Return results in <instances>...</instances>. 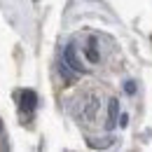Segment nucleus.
Listing matches in <instances>:
<instances>
[{
	"label": "nucleus",
	"mask_w": 152,
	"mask_h": 152,
	"mask_svg": "<svg viewBox=\"0 0 152 152\" xmlns=\"http://www.w3.org/2000/svg\"><path fill=\"white\" fill-rule=\"evenodd\" d=\"M35 103H38V96H35V91H31V89L21 91V110L33 113V110H35Z\"/></svg>",
	"instance_id": "obj_1"
},
{
	"label": "nucleus",
	"mask_w": 152,
	"mask_h": 152,
	"mask_svg": "<svg viewBox=\"0 0 152 152\" xmlns=\"http://www.w3.org/2000/svg\"><path fill=\"white\" fill-rule=\"evenodd\" d=\"M117 117H119V103H117V101L113 98V101L108 103V126H110V129H113L115 124L119 122Z\"/></svg>",
	"instance_id": "obj_2"
},
{
	"label": "nucleus",
	"mask_w": 152,
	"mask_h": 152,
	"mask_svg": "<svg viewBox=\"0 0 152 152\" xmlns=\"http://www.w3.org/2000/svg\"><path fill=\"white\" fill-rule=\"evenodd\" d=\"M126 91H129V94H133V91H136V87H133V82H126Z\"/></svg>",
	"instance_id": "obj_3"
}]
</instances>
